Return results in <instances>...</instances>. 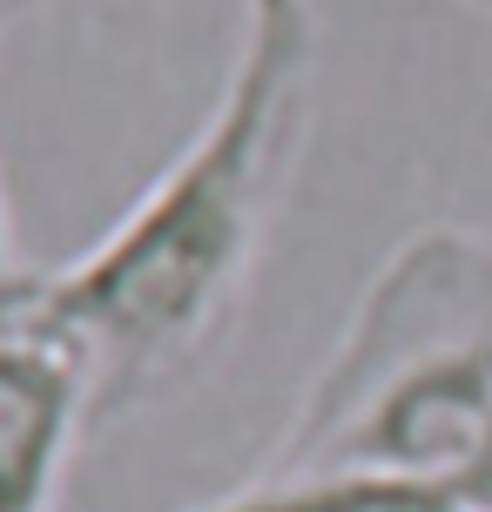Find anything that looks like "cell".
Returning a JSON list of instances; mask_svg holds the SVG:
<instances>
[{
	"instance_id": "cell-3",
	"label": "cell",
	"mask_w": 492,
	"mask_h": 512,
	"mask_svg": "<svg viewBox=\"0 0 492 512\" xmlns=\"http://www.w3.org/2000/svg\"><path fill=\"white\" fill-rule=\"evenodd\" d=\"M81 432H95L88 364L61 337L0 351V512H54Z\"/></svg>"
},
{
	"instance_id": "cell-9",
	"label": "cell",
	"mask_w": 492,
	"mask_h": 512,
	"mask_svg": "<svg viewBox=\"0 0 492 512\" xmlns=\"http://www.w3.org/2000/svg\"><path fill=\"white\" fill-rule=\"evenodd\" d=\"M472 7H486V14H492V0H472Z\"/></svg>"
},
{
	"instance_id": "cell-4",
	"label": "cell",
	"mask_w": 492,
	"mask_h": 512,
	"mask_svg": "<svg viewBox=\"0 0 492 512\" xmlns=\"http://www.w3.org/2000/svg\"><path fill=\"white\" fill-rule=\"evenodd\" d=\"M196 512H479L466 486L418 472H304V479H250L230 499Z\"/></svg>"
},
{
	"instance_id": "cell-7",
	"label": "cell",
	"mask_w": 492,
	"mask_h": 512,
	"mask_svg": "<svg viewBox=\"0 0 492 512\" xmlns=\"http://www.w3.org/2000/svg\"><path fill=\"white\" fill-rule=\"evenodd\" d=\"M14 256H7V203H0V270H7Z\"/></svg>"
},
{
	"instance_id": "cell-2",
	"label": "cell",
	"mask_w": 492,
	"mask_h": 512,
	"mask_svg": "<svg viewBox=\"0 0 492 512\" xmlns=\"http://www.w3.org/2000/svg\"><path fill=\"white\" fill-rule=\"evenodd\" d=\"M486 459L492 236L439 223L385 256L257 479L418 472L472 492Z\"/></svg>"
},
{
	"instance_id": "cell-5",
	"label": "cell",
	"mask_w": 492,
	"mask_h": 512,
	"mask_svg": "<svg viewBox=\"0 0 492 512\" xmlns=\"http://www.w3.org/2000/svg\"><path fill=\"white\" fill-rule=\"evenodd\" d=\"M48 290H54V270H21V263L0 270V351L27 344V337H54L48 331Z\"/></svg>"
},
{
	"instance_id": "cell-1",
	"label": "cell",
	"mask_w": 492,
	"mask_h": 512,
	"mask_svg": "<svg viewBox=\"0 0 492 512\" xmlns=\"http://www.w3.org/2000/svg\"><path fill=\"white\" fill-rule=\"evenodd\" d=\"M311 68V0H243L209 122L95 250L54 270L48 331L88 364L95 425L156 398L243 304L304 149Z\"/></svg>"
},
{
	"instance_id": "cell-6",
	"label": "cell",
	"mask_w": 492,
	"mask_h": 512,
	"mask_svg": "<svg viewBox=\"0 0 492 512\" xmlns=\"http://www.w3.org/2000/svg\"><path fill=\"white\" fill-rule=\"evenodd\" d=\"M472 506H479V512H492V459H486V472L472 479Z\"/></svg>"
},
{
	"instance_id": "cell-8",
	"label": "cell",
	"mask_w": 492,
	"mask_h": 512,
	"mask_svg": "<svg viewBox=\"0 0 492 512\" xmlns=\"http://www.w3.org/2000/svg\"><path fill=\"white\" fill-rule=\"evenodd\" d=\"M7 7H21V0H0V14H7Z\"/></svg>"
}]
</instances>
